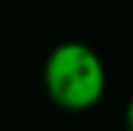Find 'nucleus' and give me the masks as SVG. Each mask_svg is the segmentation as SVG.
I'll use <instances>...</instances> for the list:
<instances>
[{
    "instance_id": "2",
    "label": "nucleus",
    "mask_w": 133,
    "mask_h": 131,
    "mask_svg": "<svg viewBox=\"0 0 133 131\" xmlns=\"http://www.w3.org/2000/svg\"><path fill=\"white\" fill-rule=\"evenodd\" d=\"M125 126H128V131H133V96L128 101V106H125Z\"/></svg>"
},
{
    "instance_id": "1",
    "label": "nucleus",
    "mask_w": 133,
    "mask_h": 131,
    "mask_svg": "<svg viewBox=\"0 0 133 131\" xmlns=\"http://www.w3.org/2000/svg\"><path fill=\"white\" fill-rule=\"evenodd\" d=\"M44 87L60 109H92L106 93V66L84 41H63L46 55Z\"/></svg>"
}]
</instances>
